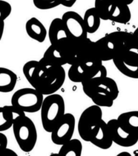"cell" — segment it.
I'll return each mask as SVG.
<instances>
[{
	"instance_id": "33",
	"label": "cell",
	"mask_w": 138,
	"mask_h": 156,
	"mask_svg": "<svg viewBox=\"0 0 138 156\" xmlns=\"http://www.w3.org/2000/svg\"><path fill=\"white\" fill-rule=\"evenodd\" d=\"M133 35L135 43V51L138 52V27L133 32Z\"/></svg>"
},
{
	"instance_id": "11",
	"label": "cell",
	"mask_w": 138,
	"mask_h": 156,
	"mask_svg": "<svg viewBox=\"0 0 138 156\" xmlns=\"http://www.w3.org/2000/svg\"><path fill=\"white\" fill-rule=\"evenodd\" d=\"M39 61L45 67L64 66L67 64L64 51L60 46L51 44Z\"/></svg>"
},
{
	"instance_id": "14",
	"label": "cell",
	"mask_w": 138,
	"mask_h": 156,
	"mask_svg": "<svg viewBox=\"0 0 138 156\" xmlns=\"http://www.w3.org/2000/svg\"><path fill=\"white\" fill-rule=\"evenodd\" d=\"M70 38L66 28L61 18H55L51 22L49 28V39L51 44H60Z\"/></svg>"
},
{
	"instance_id": "8",
	"label": "cell",
	"mask_w": 138,
	"mask_h": 156,
	"mask_svg": "<svg viewBox=\"0 0 138 156\" xmlns=\"http://www.w3.org/2000/svg\"><path fill=\"white\" fill-rule=\"evenodd\" d=\"M75 126V119L71 113H65L63 118L51 133L54 144L62 145L72 139Z\"/></svg>"
},
{
	"instance_id": "13",
	"label": "cell",
	"mask_w": 138,
	"mask_h": 156,
	"mask_svg": "<svg viewBox=\"0 0 138 156\" xmlns=\"http://www.w3.org/2000/svg\"><path fill=\"white\" fill-rule=\"evenodd\" d=\"M45 67L40 61L35 60L29 61L23 66L22 71L24 76L34 88L37 89Z\"/></svg>"
},
{
	"instance_id": "10",
	"label": "cell",
	"mask_w": 138,
	"mask_h": 156,
	"mask_svg": "<svg viewBox=\"0 0 138 156\" xmlns=\"http://www.w3.org/2000/svg\"><path fill=\"white\" fill-rule=\"evenodd\" d=\"M111 137L114 144L124 147H129L138 141V135L127 132L119 124L117 119H111L107 122Z\"/></svg>"
},
{
	"instance_id": "29",
	"label": "cell",
	"mask_w": 138,
	"mask_h": 156,
	"mask_svg": "<svg viewBox=\"0 0 138 156\" xmlns=\"http://www.w3.org/2000/svg\"><path fill=\"white\" fill-rule=\"evenodd\" d=\"M12 12V6L9 3L4 1V0H0V18L2 21H4L7 19Z\"/></svg>"
},
{
	"instance_id": "31",
	"label": "cell",
	"mask_w": 138,
	"mask_h": 156,
	"mask_svg": "<svg viewBox=\"0 0 138 156\" xmlns=\"http://www.w3.org/2000/svg\"><path fill=\"white\" fill-rule=\"evenodd\" d=\"M8 146V138L2 132H0V147L2 151H4L7 149Z\"/></svg>"
},
{
	"instance_id": "18",
	"label": "cell",
	"mask_w": 138,
	"mask_h": 156,
	"mask_svg": "<svg viewBox=\"0 0 138 156\" xmlns=\"http://www.w3.org/2000/svg\"><path fill=\"white\" fill-rule=\"evenodd\" d=\"M107 34L114 41L119 51L135 50L133 33L126 31H114Z\"/></svg>"
},
{
	"instance_id": "21",
	"label": "cell",
	"mask_w": 138,
	"mask_h": 156,
	"mask_svg": "<svg viewBox=\"0 0 138 156\" xmlns=\"http://www.w3.org/2000/svg\"><path fill=\"white\" fill-rule=\"evenodd\" d=\"M131 18V13L129 5L117 1L111 13L109 20L116 23L126 24L130 21Z\"/></svg>"
},
{
	"instance_id": "34",
	"label": "cell",
	"mask_w": 138,
	"mask_h": 156,
	"mask_svg": "<svg viewBox=\"0 0 138 156\" xmlns=\"http://www.w3.org/2000/svg\"><path fill=\"white\" fill-rule=\"evenodd\" d=\"M117 1L125 3V4H126L127 5H130V4H132L134 0H117Z\"/></svg>"
},
{
	"instance_id": "23",
	"label": "cell",
	"mask_w": 138,
	"mask_h": 156,
	"mask_svg": "<svg viewBox=\"0 0 138 156\" xmlns=\"http://www.w3.org/2000/svg\"><path fill=\"white\" fill-rule=\"evenodd\" d=\"M67 76L72 82L82 83L90 77V73L81 63H78L71 65L68 70Z\"/></svg>"
},
{
	"instance_id": "7",
	"label": "cell",
	"mask_w": 138,
	"mask_h": 156,
	"mask_svg": "<svg viewBox=\"0 0 138 156\" xmlns=\"http://www.w3.org/2000/svg\"><path fill=\"white\" fill-rule=\"evenodd\" d=\"M113 61L117 69L124 76L132 79H138L137 51H120Z\"/></svg>"
},
{
	"instance_id": "35",
	"label": "cell",
	"mask_w": 138,
	"mask_h": 156,
	"mask_svg": "<svg viewBox=\"0 0 138 156\" xmlns=\"http://www.w3.org/2000/svg\"><path fill=\"white\" fill-rule=\"evenodd\" d=\"M117 156H131V154L127 151H123L119 153V154L117 155Z\"/></svg>"
},
{
	"instance_id": "9",
	"label": "cell",
	"mask_w": 138,
	"mask_h": 156,
	"mask_svg": "<svg viewBox=\"0 0 138 156\" xmlns=\"http://www.w3.org/2000/svg\"><path fill=\"white\" fill-rule=\"evenodd\" d=\"M62 20L66 28L69 37L75 41H81L88 38V32L84 24V18L74 11L65 12Z\"/></svg>"
},
{
	"instance_id": "32",
	"label": "cell",
	"mask_w": 138,
	"mask_h": 156,
	"mask_svg": "<svg viewBox=\"0 0 138 156\" xmlns=\"http://www.w3.org/2000/svg\"><path fill=\"white\" fill-rule=\"evenodd\" d=\"M76 2L77 0H61V5L66 8H71Z\"/></svg>"
},
{
	"instance_id": "20",
	"label": "cell",
	"mask_w": 138,
	"mask_h": 156,
	"mask_svg": "<svg viewBox=\"0 0 138 156\" xmlns=\"http://www.w3.org/2000/svg\"><path fill=\"white\" fill-rule=\"evenodd\" d=\"M117 120L122 128L127 132L138 135V111L121 113Z\"/></svg>"
},
{
	"instance_id": "16",
	"label": "cell",
	"mask_w": 138,
	"mask_h": 156,
	"mask_svg": "<svg viewBox=\"0 0 138 156\" xmlns=\"http://www.w3.org/2000/svg\"><path fill=\"white\" fill-rule=\"evenodd\" d=\"M90 142L96 147L104 150L109 149L112 146L113 141L108 130L107 123L103 120L91 138Z\"/></svg>"
},
{
	"instance_id": "24",
	"label": "cell",
	"mask_w": 138,
	"mask_h": 156,
	"mask_svg": "<svg viewBox=\"0 0 138 156\" xmlns=\"http://www.w3.org/2000/svg\"><path fill=\"white\" fill-rule=\"evenodd\" d=\"M82 148V144L79 139H71L61 145L58 155L61 156H81Z\"/></svg>"
},
{
	"instance_id": "27",
	"label": "cell",
	"mask_w": 138,
	"mask_h": 156,
	"mask_svg": "<svg viewBox=\"0 0 138 156\" xmlns=\"http://www.w3.org/2000/svg\"><path fill=\"white\" fill-rule=\"evenodd\" d=\"M90 98L93 100L94 105L100 107H110L113 105L114 100L112 96L103 90L96 89Z\"/></svg>"
},
{
	"instance_id": "28",
	"label": "cell",
	"mask_w": 138,
	"mask_h": 156,
	"mask_svg": "<svg viewBox=\"0 0 138 156\" xmlns=\"http://www.w3.org/2000/svg\"><path fill=\"white\" fill-rule=\"evenodd\" d=\"M34 6L42 10H47L61 5V0H32Z\"/></svg>"
},
{
	"instance_id": "22",
	"label": "cell",
	"mask_w": 138,
	"mask_h": 156,
	"mask_svg": "<svg viewBox=\"0 0 138 156\" xmlns=\"http://www.w3.org/2000/svg\"><path fill=\"white\" fill-rule=\"evenodd\" d=\"M83 18L88 34H94L98 30L102 19L94 7L88 9Z\"/></svg>"
},
{
	"instance_id": "30",
	"label": "cell",
	"mask_w": 138,
	"mask_h": 156,
	"mask_svg": "<svg viewBox=\"0 0 138 156\" xmlns=\"http://www.w3.org/2000/svg\"><path fill=\"white\" fill-rule=\"evenodd\" d=\"M106 77H107V71L106 67H105V66H103V65L100 67L99 69L93 74H92L90 76V78H95V79L98 80H101Z\"/></svg>"
},
{
	"instance_id": "1",
	"label": "cell",
	"mask_w": 138,
	"mask_h": 156,
	"mask_svg": "<svg viewBox=\"0 0 138 156\" xmlns=\"http://www.w3.org/2000/svg\"><path fill=\"white\" fill-rule=\"evenodd\" d=\"M65 106L64 98L60 94H53L45 98L41 108L42 127L51 133L65 115Z\"/></svg>"
},
{
	"instance_id": "36",
	"label": "cell",
	"mask_w": 138,
	"mask_h": 156,
	"mask_svg": "<svg viewBox=\"0 0 138 156\" xmlns=\"http://www.w3.org/2000/svg\"><path fill=\"white\" fill-rule=\"evenodd\" d=\"M133 154L135 155L136 156H138V150H136V151H133Z\"/></svg>"
},
{
	"instance_id": "15",
	"label": "cell",
	"mask_w": 138,
	"mask_h": 156,
	"mask_svg": "<svg viewBox=\"0 0 138 156\" xmlns=\"http://www.w3.org/2000/svg\"><path fill=\"white\" fill-rule=\"evenodd\" d=\"M24 115V112L12 105L0 107V132L7 131L12 127L16 119Z\"/></svg>"
},
{
	"instance_id": "26",
	"label": "cell",
	"mask_w": 138,
	"mask_h": 156,
	"mask_svg": "<svg viewBox=\"0 0 138 156\" xmlns=\"http://www.w3.org/2000/svg\"><path fill=\"white\" fill-rule=\"evenodd\" d=\"M96 89L107 92L111 96H112L114 100L117 98L119 94V87H118L117 82L112 78L108 77L103 78L98 81L96 90Z\"/></svg>"
},
{
	"instance_id": "5",
	"label": "cell",
	"mask_w": 138,
	"mask_h": 156,
	"mask_svg": "<svg viewBox=\"0 0 138 156\" xmlns=\"http://www.w3.org/2000/svg\"><path fill=\"white\" fill-rule=\"evenodd\" d=\"M65 77L66 74L63 66L46 67L37 90L43 95L55 94L63 86Z\"/></svg>"
},
{
	"instance_id": "2",
	"label": "cell",
	"mask_w": 138,
	"mask_h": 156,
	"mask_svg": "<svg viewBox=\"0 0 138 156\" xmlns=\"http://www.w3.org/2000/svg\"><path fill=\"white\" fill-rule=\"evenodd\" d=\"M16 142L22 151L29 153L37 142V131L34 122L27 116L18 117L12 126Z\"/></svg>"
},
{
	"instance_id": "17",
	"label": "cell",
	"mask_w": 138,
	"mask_h": 156,
	"mask_svg": "<svg viewBox=\"0 0 138 156\" xmlns=\"http://www.w3.org/2000/svg\"><path fill=\"white\" fill-rule=\"evenodd\" d=\"M26 32L28 37L38 43H43L47 35V30L44 24L35 17L30 18L26 22Z\"/></svg>"
},
{
	"instance_id": "25",
	"label": "cell",
	"mask_w": 138,
	"mask_h": 156,
	"mask_svg": "<svg viewBox=\"0 0 138 156\" xmlns=\"http://www.w3.org/2000/svg\"><path fill=\"white\" fill-rule=\"evenodd\" d=\"M117 2V0H95L94 8L103 20H109Z\"/></svg>"
},
{
	"instance_id": "19",
	"label": "cell",
	"mask_w": 138,
	"mask_h": 156,
	"mask_svg": "<svg viewBox=\"0 0 138 156\" xmlns=\"http://www.w3.org/2000/svg\"><path fill=\"white\" fill-rule=\"evenodd\" d=\"M18 77L14 71L5 67H0V92L9 93L14 90Z\"/></svg>"
},
{
	"instance_id": "4",
	"label": "cell",
	"mask_w": 138,
	"mask_h": 156,
	"mask_svg": "<svg viewBox=\"0 0 138 156\" xmlns=\"http://www.w3.org/2000/svg\"><path fill=\"white\" fill-rule=\"evenodd\" d=\"M103 121L101 107L96 105L85 109L81 114L78 123L79 135L85 141L90 142L91 138Z\"/></svg>"
},
{
	"instance_id": "12",
	"label": "cell",
	"mask_w": 138,
	"mask_h": 156,
	"mask_svg": "<svg viewBox=\"0 0 138 156\" xmlns=\"http://www.w3.org/2000/svg\"><path fill=\"white\" fill-rule=\"evenodd\" d=\"M97 53L103 61L113 60L119 51L117 44L107 34L95 42Z\"/></svg>"
},
{
	"instance_id": "6",
	"label": "cell",
	"mask_w": 138,
	"mask_h": 156,
	"mask_svg": "<svg viewBox=\"0 0 138 156\" xmlns=\"http://www.w3.org/2000/svg\"><path fill=\"white\" fill-rule=\"evenodd\" d=\"M78 42L79 63L89 71L91 76L103 66V61L97 53L95 42L92 41L89 38Z\"/></svg>"
},
{
	"instance_id": "3",
	"label": "cell",
	"mask_w": 138,
	"mask_h": 156,
	"mask_svg": "<svg viewBox=\"0 0 138 156\" xmlns=\"http://www.w3.org/2000/svg\"><path fill=\"white\" fill-rule=\"evenodd\" d=\"M43 94L37 89L25 87L16 91L11 98V105L25 113H34L41 110Z\"/></svg>"
}]
</instances>
